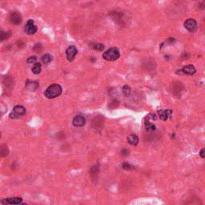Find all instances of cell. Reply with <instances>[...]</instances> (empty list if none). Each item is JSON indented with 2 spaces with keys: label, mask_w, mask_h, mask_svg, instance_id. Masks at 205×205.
Returning a JSON list of instances; mask_svg holds the SVG:
<instances>
[{
  "label": "cell",
  "mask_w": 205,
  "mask_h": 205,
  "mask_svg": "<svg viewBox=\"0 0 205 205\" xmlns=\"http://www.w3.org/2000/svg\"><path fill=\"white\" fill-rule=\"evenodd\" d=\"M62 87L59 84H52L47 88L44 92V95L47 99H55L59 96L62 93Z\"/></svg>",
  "instance_id": "1"
},
{
  "label": "cell",
  "mask_w": 205,
  "mask_h": 205,
  "mask_svg": "<svg viewBox=\"0 0 205 205\" xmlns=\"http://www.w3.org/2000/svg\"><path fill=\"white\" fill-rule=\"evenodd\" d=\"M120 57V53L117 47H111L103 54V58L108 61H115Z\"/></svg>",
  "instance_id": "2"
},
{
  "label": "cell",
  "mask_w": 205,
  "mask_h": 205,
  "mask_svg": "<svg viewBox=\"0 0 205 205\" xmlns=\"http://www.w3.org/2000/svg\"><path fill=\"white\" fill-rule=\"evenodd\" d=\"M25 113H26L25 108L23 107V106L18 105V106H15L14 108L13 112H11L10 114V118H11V119H17V118H19L21 115H23Z\"/></svg>",
  "instance_id": "3"
},
{
  "label": "cell",
  "mask_w": 205,
  "mask_h": 205,
  "mask_svg": "<svg viewBox=\"0 0 205 205\" xmlns=\"http://www.w3.org/2000/svg\"><path fill=\"white\" fill-rule=\"evenodd\" d=\"M184 26L188 31L190 32H195L197 29V23L195 19H188L185 21L184 23Z\"/></svg>",
  "instance_id": "4"
},
{
  "label": "cell",
  "mask_w": 205,
  "mask_h": 205,
  "mask_svg": "<svg viewBox=\"0 0 205 205\" xmlns=\"http://www.w3.org/2000/svg\"><path fill=\"white\" fill-rule=\"evenodd\" d=\"M37 26H35V24L34 23V21L32 19H30L27 21L26 23V27H25V32L27 35H34L35 33L37 31Z\"/></svg>",
  "instance_id": "5"
},
{
  "label": "cell",
  "mask_w": 205,
  "mask_h": 205,
  "mask_svg": "<svg viewBox=\"0 0 205 205\" xmlns=\"http://www.w3.org/2000/svg\"><path fill=\"white\" fill-rule=\"evenodd\" d=\"M78 52V50L75 47V46H70L67 49L66 51V54H67V60L69 62H72L75 56H76V54Z\"/></svg>",
  "instance_id": "6"
},
{
  "label": "cell",
  "mask_w": 205,
  "mask_h": 205,
  "mask_svg": "<svg viewBox=\"0 0 205 205\" xmlns=\"http://www.w3.org/2000/svg\"><path fill=\"white\" fill-rule=\"evenodd\" d=\"M72 124L75 127H83L86 124V119H85L84 116L79 115H77L73 119Z\"/></svg>",
  "instance_id": "7"
},
{
  "label": "cell",
  "mask_w": 205,
  "mask_h": 205,
  "mask_svg": "<svg viewBox=\"0 0 205 205\" xmlns=\"http://www.w3.org/2000/svg\"><path fill=\"white\" fill-rule=\"evenodd\" d=\"M23 201V199L19 197H13V198L3 199L1 203L4 204H19Z\"/></svg>",
  "instance_id": "8"
},
{
  "label": "cell",
  "mask_w": 205,
  "mask_h": 205,
  "mask_svg": "<svg viewBox=\"0 0 205 205\" xmlns=\"http://www.w3.org/2000/svg\"><path fill=\"white\" fill-rule=\"evenodd\" d=\"M10 21L11 23L15 24V25H19L22 23V16L18 12H15V13L11 14L10 15Z\"/></svg>",
  "instance_id": "9"
},
{
  "label": "cell",
  "mask_w": 205,
  "mask_h": 205,
  "mask_svg": "<svg viewBox=\"0 0 205 205\" xmlns=\"http://www.w3.org/2000/svg\"><path fill=\"white\" fill-rule=\"evenodd\" d=\"M182 72L184 73V74H187V75H194L195 72H196V70H195V67L193 65H188L183 67V68L182 69Z\"/></svg>",
  "instance_id": "10"
},
{
  "label": "cell",
  "mask_w": 205,
  "mask_h": 205,
  "mask_svg": "<svg viewBox=\"0 0 205 205\" xmlns=\"http://www.w3.org/2000/svg\"><path fill=\"white\" fill-rule=\"evenodd\" d=\"M172 114V110H169V109L162 111L161 112L160 111V120L163 121H166Z\"/></svg>",
  "instance_id": "11"
},
{
  "label": "cell",
  "mask_w": 205,
  "mask_h": 205,
  "mask_svg": "<svg viewBox=\"0 0 205 205\" xmlns=\"http://www.w3.org/2000/svg\"><path fill=\"white\" fill-rule=\"evenodd\" d=\"M26 88L29 91H35L39 88V83L35 81H27L26 83Z\"/></svg>",
  "instance_id": "12"
},
{
  "label": "cell",
  "mask_w": 205,
  "mask_h": 205,
  "mask_svg": "<svg viewBox=\"0 0 205 205\" xmlns=\"http://www.w3.org/2000/svg\"><path fill=\"white\" fill-rule=\"evenodd\" d=\"M127 142L130 143L131 145L136 146L139 143V138H138L136 135L131 134V135H130L129 136L127 137Z\"/></svg>",
  "instance_id": "13"
},
{
  "label": "cell",
  "mask_w": 205,
  "mask_h": 205,
  "mask_svg": "<svg viewBox=\"0 0 205 205\" xmlns=\"http://www.w3.org/2000/svg\"><path fill=\"white\" fill-rule=\"evenodd\" d=\"M9 154V149L8 147L6 144H2L0 145V156L6 157Z\"/></svg>",
  "instance_id": "14"
},
{
  "label": "cell",
  "mask_w": 205,
  "mask_h": 205,
  "mask_svg": "<svg viewBox=\"0 0 205 205\" xmlns=\"http://www.w3.org/2000/svg\"><path fill=\"white\" fill-rule=\"evenodd\" d=\"M11 35L10 31L6 32V31H0V42H3L6 39H8Z\"/></svg>",
  "instance_id": "15"
},
{
  "label": "cell",
  "mask_w": 205,
  "mask_h": 205,
  "mask_svg": "<svg viewBox=\"0 0 205 205\" xmlns=\"http://www.w3.org/2000/svg\"><path fill=\"white\" fill-rule=\"evenodd\" d=\"M41 68H42L41 64L39 63H35V65L33 66L32 72L34 74H35V75H38V74H39L41 72Z\"/></svg>",
  "instance_id": "16"
},
{
  "label": "cell",
  "mask_w": 205,
  "mask_h": 205,
  "mask_svg": "<svg viewBox=\"0 0 205 205\" xmlns=\"http://www.w3.org/2000/svg\"><path fill=\"white\" fill-rule=\"evenodd\" d=\"M52 60V56L49 54H46L42 57V61L44 64H49Z\"/></svg>",
  "instance_id": "17"
},
{
  "label": "cell",
  "mask_w": 205,
  "mask_h": 205,
  "mask_svg": "<svg viewBox=\"0 0 205 205\" xmlns=\"http://www.w3.org/2000/svg\"><path fill=\"white\" fill-rule=\"evenodd\" d=\"M145 126H146V128L147 131H155L156 130V126L152 124L150 121L146 120L145 122Z\"/></svg>",
  "instance_id": "18"
},
{
  "label": "cell",
  "mask_w": 205,
  "mask_h": 205,
  "mask_svg": "<svg viewBox=\"0 0 205 205\" xmlns=\"http://www.w3.org/2000/svg\"><path fill=\"white\" fill-rule=\"evenodd\" d=\"M131 89L127 85H125L124 88H123V93H124L125 96H128L131 94Z\"/></svg>",
  "instance_id": "19"
},
{
  "label": "cell",
  "mask_w": 205,
  "mask_h": 205,
  "mask_svg": "<svg viewBox=\"0 0 205 205\" xmlns=\"http://www.w3.org/2000/svg\"><path fill=\"white\" fill-rule=\"evenodd\" d=\"M93 47L98 50V51H103L104 49V44H102V43H97V44H95Z\"/></svg>",
  "instance_id": "20"
},
{
  "label": "cell",
  "mask_w": 205,
  "mask_h": 205,
  "mask_svg": "<svg viewBox=\"0 0 205 205\" xmlns=\"http://www.w3.org/2000/svg\"><path fill=\"white\" fill-rule=\"evenodd\" d=\"M36 59H37L36 56H31V57L28 58L26 62H27V63H35Z\"/></svg>",
  "instance_id": "21"
},
{
  "label": "cell",
  "mask_w": 205,
  "mask_h": 205,
  "mask_svg": "<svg viewBox=\"0 0 205 205\" xmlns=\"http://www.w3.org/2000/svg\"><path fill=\"white\" fill-rule=\"evenodd\" d=\"M123 168L126 170H131L134 169V167L130 165V164H128V163H124L123 164Z\"/></svg>",
  "instance_id": "22"
},
{
  "label": "cell",
  "mask_w": 205,
  "mask_h": 205,
  "mask_svg": "<svg viewBox=\"0 0 205 205\" xmlns=\"http://www.w3.org/2000/svg\"><path fill=\"white\" fill-rule=\"evenodd\" d=\"M34 49H35V51H36L37 52H40V51H41V50H42V47H41L40 44H36Z\"/></svg>",
  "instance_id": "23"
},
{
  "label": "cell",
  "mask_w": 205,
  "mask_h": 205,
  "mask_svg": "<svg viewBox=\"0 0 205 205\" xmlns=\"http://www.w3.org/2000/svg\"><path fill=\"white\" fill-rule=\"evenodd\" d=\"M200 156L202 157V158H204L205 157V155H204V148H203V149H201V151H200Z\"/></svg>",
  "instance_id": "24"
},
{
  "label": "cell",
  "mask_w": 205,
  "mask_h": 205,
  "mask_svg": "<svg viewBox=\"0 0 205 205\" xmlns=\"http://www.w3.org/2000/svg\"><path fill=\"white\" fill-rule=\"evenodd\" d=\"M121 153H122L123 155H124V156H127V154L129 153V151H128L127 150H123V151H121Z\"/></svg>",
  "instance_id": "25"
},
{
  "label": "cell",
  "mask_w": 205,
  "mask_h": 205,
  "mask_svg": "<svg viewBox=\"0 0 205 205\" xmlns=\"http://www.w3.org/2000/svg\"><path fill=\"white\" fill-rule=\"evenodd\" d=\"M0 136H1V132H0Z\"/></svg>",
  "instance_id": "26"
}]
</instances>
